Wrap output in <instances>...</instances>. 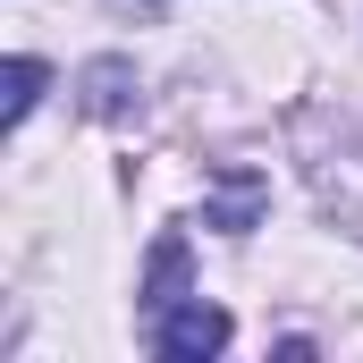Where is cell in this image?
<instances>
[{"instance_id":"3957f363","label":"cell","mask_w":363,"mask_h":363,"mask_svg":"<svg viewBox=\"0 0 363 363\" xmlns=\"http://www.w3.org/2000/svg\"><path fill=\"white\" fill-rule=\"evenodd\" d=\"M254 211H262V178H254V169H228V178L211 186V203H203V220H211L220 237H245Z\"/></svg>"},{"instance_id":"8992f818","label":"cell","mask_w":363,"mask_h":363,"mask_svg":"<svg viewBox=\"0 0 363 363\" xmlns=\"http://www.w3.org/2000/svg\"><path fill=\"white\" fill-rule=\"evenodd\" d=\"M85 85H93V110H101V118H110V110H127V93H118V85H127V68H118V60H101Z\"/></svg>"},{"instance_id":"5b68a950","label":"cell","mask_w":363,"mask_h":363,"mask_svg":"<svg viewBox=\"0 0 363 363\" xmlns=\"http://www.w3.org/2000/svg\"><path fill=\"white\" fill-rule=\"evenodd\" d=\"M43 85H51V68H43V60H9V101H0V118H9V127H26V110L43 101Z\"/></svg>"},{"instance_id":"6da1fadb","label":"cell","mask_w":363,"mask_h":363,"mask_svg":"<svg viewBox=\"0 0 363 363\" xmlns=\"http://www.w3.org/2000/svg\"><path fill=\"white\" fill-rule=\"evenodd\" d=\"M220 347H228V313H220V304L178 296L169 313H152V355H169V363H203V355H220Z\"/></svg>"},{"instance_id":"7a4b0ae2","label":"cell","mask_w":363,"mask_h":363,"mask_svg":"<svg viewBox=\"0 0 363 363\" xmlns=\"http://www.w3.org/2000/svg\"><path fill=\"white\" fill-rule=\"evenodd\" d=\"M313 194H321V211H330L347 237H363V144L330 152V161H313Z\"/></svg>"},{"instance_id":"277c9868","label":"cell","mask_w":363,"mask_h":363,"mask_svg":"<svg viewBox=\"0 0 363 363\" xmlns=\"http://www.w3.org/2000/svg\"><path fill=\"white\" fill-rule=\"evenodd\" d=\"M178 296H186V245L169 237V245L152 254V279H144V304H152V313H169Z\"/></svg>"}]
</instances>
